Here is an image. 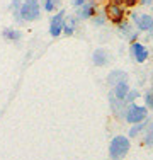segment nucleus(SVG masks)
<instances>
[{"mask_svg": "<svg viewBox=\"0 0 153 160\" xmlns=\"http://www.w3.org/2000/svg\"><path fill=\"white\" fill-rule=\"evenodd\" d=\"M119 29H121V32L124 34L126 38H129V39H136V38H138V34L133 31V28H131V24H129V22L122 21L121 24H119Z\"/></svg>", "mask_w": 153, "mask_h": 160, "instance_id": "f8f14e48", "label": "nucleus"}, {"mask_svg": "<svg viewBox=\"0 0 153 160\" xmlns=\"http://www.w3.org/2000/svg\"><path fill=\"white\" fill-rule=\"evenodd\" d=\"M95 10H97V5H95V2L89 0V2H85V3H82V5H80L78 17H80V19H90V17L95 16Z\"/></svg>", "mask_w": 153, "mask_h": 160, "instance_id": "0eeeda50", "label": "nucleus"}, {"mask_svg": "<svg viewBox=\"0 0 153 160\" xmlns=\"http://www.w3.org/2000/svg\"><path fill=\"white\" fill-rule=\"evenodd\" d=\"M58 2L60 0H44V10L46 12H53L58 5Z\"/></svg>", "mask_w": 153, "mask_h": 160, "instance_id": "2eb2a0df", "label": "nucleus"}, {"mask_svg": "<svg viewBox=\"0 0 153 160\" xmlns=\"http://www.w3.org/2000/svg\"><path fill=\"white\" fill-rule=\"evenodd\" d=\"M109 83L111 85H117V83H121V82H124L126 80V72H122V70H116V72H112V73L109 75Z\"/></svg>", "mask_w": 153, "mask_h": 160, "instance_id": "9b49d317", "label": "nucleus"}, {"mask_svg": "<svg viewBox=\"0 0 153 160\" xmlns=\"http://www.w3.org/2000/svg\"><path fill=\"white\" fill-rule=\"evenodd\" d=\"M129 150V140L124 138V136H116V138L111 142V147H109V152H111V157L114 160H121L128 153Z\"/></svg>", "mask_w": 153, "mask_h": 160, "instance_id": "f03ea898", "label": "nucleus"}, {"mask_svg": "<svg viewBox=\"0 0 153 160\" xmlns=\"http://www.w3.org/2000/svg\"><path fill=\"white\" fill-rule=\"evenodd\" d=\"M145 118H146V109L145 108L131 104L126 109V119H128L129 123H143Z\"/></svg>", "mask_w": 153, "mask_h": 160, "instance_id": "20e7f679", "label": "nucleus"}, {"mask_svg": "<svg viewBox=\"0 0 153 160\" xmlns=\"http://www.w3.org/2000/svg\"><path fill=\"white\" fill-rule=\"evenodd\" d=\"M150 36L153 38V26H151V28H150Z\"/></svg>", "mask_w": 153, "mask_h": 160, "instance_id": "b1692460", "label": "nucleus"}, {"mask_svg": "<svg viewBox=\"0 0 153 160\" xmlns=\"http://www.w3.org/2000/svg\"><path fill=\"white\" fill-rule=\"evenodd\" d=\"M94 22H95V24H97V26L104 24V17H101V16H99V17H95V19H94Z\"/></svg>", "mask_w": 153, "mask_h": 160, "instance_id": "412c9836", "label": "nucleus"}, {"mask_svg": "<svg viewBox=\"0 0 153 160\" xmlns=\"http://www.w3.org/2000/svg\"><path fill=\"white\" fill-rule=\"evenodd\" d=\"M106 14L109 21H112L114 24H121L122 19H124V5L121 2H111L106 7Z\"/></svg>", "mask_w": 153, "mask_h": 160, "instance_id": "7ed1b4c3", "label": "nucleus"}, {"mask_svg": "<svg viewBox=\"0 0 153 160\" xmlns=\"http://www.w3.org/2000/svg\"><path fill=\"white\" fill-rule=\"evenodd\" d=\"M145 143L146 145H153V124H150V128H148V131H146V135H145Z\"/></svg>", "mask_w": 153, "mask_h": 160, "instance_id": "dca6fc26", "label": "nucleus"}, {"mask_svg": "<svg viewBox=\"0 0 153 160\" xmlns=\"http://www.w3.org/2000/svg\"><path fill=\"white\" fill-rule=\"evenodd\" d=\"M141 129H143V124H141V123H136V126H135V128L129 129V135H131V136H136L138 133L141 131Z\"/></svg>", "mask_w": 153, "mask_h": 160, "instance_id": "f3484780", "label": "nucleus"}, {"mask_svg": "<svg viewBox=\"0 0 153 160\" xmlns=\"http://www.w3.org/2000/svg\"><path fill=\"white\" fill-rule=\"evenodd\" d=\"M10 9H12L14 12L17 14V12H19V9H21V0H14V2L10 3Z\"/></svg>", "mask_w": 153, "mask_h": 160, "instance_id": "a211bd4d", "label": "nucleus"}, {"mask_svg": "<svg viewBox=\"0 0 153 160\" xmlns=\"http://www.w3.org/2000/svg\"><path fill=\"white\" fill-rule=\"evenodd\" d=\"M131 53H133V56H135V60L138 63H143L145 60L148 58V49L143 46V44H140V43H135L131 46Z\"/></svg>", "mask_w": 153, "mask_h": 160, "instance_id": "6e6552de", "label": "nucleus"}, {"mask_svg": "<svg viewBox=\"0 0 153 160\" xmlns=\"http://www.w3.org/2000/svg\"><path fill=\"white\" fill-rule=\"evenodd\" d=\"M2 36L9 41H19L22 38V34H21V31H17V29H3Z\"/></svg>", "mask_w": 153, "mask_h": 160, "instance_id": "ddd939ff", "label": "nucleus"}, {"mask_svg": "<svg viewBox=\"0 0 153 160\" xmlns=\"http://www.w3.org/2000/svg\"><path fill=\"white\" fill-rule=\"evenodd\" d=\"M136 2L138 0H122V3H124V5H129V7H133Z\"/></svg>", "mask_w": 153, "mask_h": 160, "instance_id": "aec40b11", "label": "nucleus"}, {"mask_svg": "<svg viewBox=\"0 0 153 160\" xmlns=\"http://www.w3.org/2000/svg\"><path fill=\"white\" fill-rule=\"evenodd\" d=\"M133 19H135L140 31H150V28L153 26V17L148 16V14H135Z\"/></svg>", "mask_w": 153, "mask_h": 160, "instance_id": "423d86ee", "label": "nucleus"}, {"mask_svg": "<svg viewBox=\"0 0 153 160\" xmlns=\"http://www.w3.org/2000/svg\"><path fill=\"white\" fill-rule=\"evenodd\" d=\"M151 2H153V0H141V3H143V5H150Z\"/></svg>", "mask_w": 153, "mask_h": 160, "instance_id": "5701e85b", "label": "nucleus"}, {"mask_svg": "<svg viewBox=\"0 0 153 160\" xmlns=\"http://www.w3.org/2000/svg\"><path fill=\"white\" fill-rule=\"evenodd\" d=\"M94 63L99 65V67H104V65L109 63V53L106 49H97L94 51Z\"/></svg>", "mask_w": 153, "mask_h": 160, "instance_id": "9d476101", "label": "nucleus"}, {"mask_svg": "<svg viewBox=\"0 0 153 160\" xmlns=\"http://www.w3.org/2000/svg\"><path fill=\"white\" fill-rule=\"evenodd\" d=\"M85 2H89V0H73V5L75 7H80L82 3H85Z\"/></svg>", "mask_w": 153, "mask_h": 160, "instance_id": "4be33fe9", "label": "nucleus"}, {"mask_svg": "<svg viewBox=\"0 0 153 160\" xmlns=\"http://www.w3.org/2000/svg\"><path fill=\"white\" fill-rule=\"evenodd\" d=\"M146 104L150 106V108H153V92L146 94Z\"/></svg>", "mask_w": 153, "mask_h": 160, "instance_id": "6ab92c4d", "label": "nucleus"}, {"mask_svg": "<svg viewBox=\"0 0 153 160\" xmlns=\"http://www.w3.org/2000/svg\"><path fill=\"white\" fill-rule=\"evenodd\" d=\"M75 28H76L75 17H70L68 21H65V24H63V32L68 34V36H72V34H73V31H75Z\"/></svg>", "mask_w": 153, "mask_h": 160, "instance_id": "4468645a", "label": "nucleus"}, {"mask_svg": "<svg viewBox=\"0 0 153 160\" xmlns=\"http://www.w3.org/2000/svg\"><path fill=\"white\" fill-rule=\"evenodd\" d=\"M26 2H37V0H26Z\"/></svg>", "mask_w": 153, "mask_h": 160, "instance_id": "393cba45", "label": "nucleus"}, {"mask_svg": "<svg viewBox=\"0 0 153 160\" xmlns=\"http://www.w3.org/2000/svg\"><path fill=\"white\" fill-rule=\"evenodd\" d=\"M41 16V9H39V3L37 2H24L19 9V12L15 14L17 21H36Z\"/></svg>", "mask_w": 153, "mask_h": 160, "instance_id": "f257e3e1", "label": "nucleus"}, {"mask_svg": "<svg viewBox=\"0 0 153 160\" xmlns=\"http://www.w3.org/2000/svg\"><path fill=\"white\" fill-rule=\"evenodd\" d=\"M63 24H65V10L58 12L55 17L51 19V24H49V34L53 38H58L63 32Z\"/></svg>", "mask_w": 153, "mask_h": 160, "instance_id": "39448f33", "label": "nucleus"}, {"mask_svg": "<svg viewBox=\"0 0 153 160\" xmlns=\"http://www.w3.org/2000/svg\"><path fill=\"white\" fill-rule=\"evenodd\" d=\"M128 94H129V87L126 85V82H121V83H117V85H114L112 97H116L117 101H124Z\"/></svg>", "mask_w": 153, "mask_h": 160, "instance_id": "1a4fd4ad", "label": "nucleus"}]
</instances>
